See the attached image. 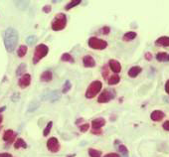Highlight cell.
<instances>
[{"label":"cell","mask_w":169,"mask_h":157,"mask_svg":"<svg viewBox=\"0 0 169 157\" xmlns=\"http://www.w3.org/2000/svg\"><path fill=\"white\" fill-rule=\"evenodd\" d=\"M52 80H53V73H52V71H50V70L43 72L41 74V76H40V81L43 82H51Z\"/></svg>","instance_id":"obj_15"},{"label":"cell","mask_w":169,"mask_h":157,"mask_svg":"<svg viewBox=\"0 0 169 157\" xmlns=\"http://www.w3.org/2000/svg\"><path fill=\"white\" fill-rule=\"evenodd\" d=\"M61 95H60V92L59 90H53V92H48L46 95H43L41 98L42 100H50L51 103H55L57 100H60Z\"/></svg>","instance_id":"obj_8"},{"label":"cell","mask_w":169,"mask_h":157,"mask_svg":"<svg viewBox=\"0 0 169 157\" xmlns=\"http://www.w3.org/2000/svg\"><path fill=\"white\" fill-rule=\"evenodd\" d=\"M81 121H83V118H80V119H78V120H76V124H77V125H78V124H79Z\"/></svg>","instance_id":"obj_45"},{"label":"cell","mask_w":169,"mask_h":157,"mask_svg":"<svg viewBox=\"0 0 169 157\" xmlns=\"http://www.w3.org/2000/svg\"><path fill=\"white\" fill-rule=\"evenodd\" d=\"M27 51H28L27 46H25V45H21L17 50V56L19 58H23L24 56L27 54Z\"/></svg>","instance_id":"obj_22"},{"label":"cell","mask_w":169,"mask_h":157,"mask_svg":"<svg viewBox=\"0 0 169 157\" xmlns=\"http://www.w3.org/2000/svg\"><path fill=\"white\" fill-rule=\"evenodd\" d=\"M101 87H103V82L101 81H93L90 84L86 90V97L87 98H93L95 97L99 92H101Z\"/></svg>","instance_id":"obj_4"},{"label":"cell","mask_w":169,"mask_h":157,"mask_svg":"<svg viewBox=\"0 0 169 157\" xmlns=\"http://www.w3.org/2000/svg\"><path fill=\"white\" fill-rule=\"evenodd\" d=\"M5 110H6V106H2V108H0V113H3Z\"/></svg>","instance_id":"obj_44"},{"label":"cell","mask_w":169,"mask_h":157,"mask_svg":"<svg viewBox=\"0 0 169 157\" xmlns=\"http://www.w3.org/2000/svg\"><path fill=\"white\" fill-rule=\"evenodd\" d=\"M163 129L166 130V131H169V120H166L164 123L162 124Z\"/></svg>","instance_id":"obj_39"},{"label":"cell","mask_w":169,"mask_h":157,"mask_svg":"<svg viewBox=\"0 0 169 157\" xmlns=\"http://www.w3.org/2000/svg\"><path fill=\"white\" fill-rule=\"evenodd\" d=\"M81 0H75V1H72V2H70L69 4H67L66 5V7H65V10H70V9H72V8H74L75 6H77V5H79L80 3H81Z\"/></svg>","instance_id":"obj_30"},{"label":"cell","mask_w":169,"mask_h":157,"mask_svg":"<svg viewBox=\"0 0 169 157\" xmlns=\"http://www.w3.org/2000/svg\"><path fill=\"white\" fill-rule=\"evenodd\" d=\"M37 42V37L35 35H31V36H28L27 38H26V43H27L29 46H31V45H34L35 43Z\"/></svg>","instance_id":"obj_31"},{"label":"cell","mask_w":169,"mask_h":157,"mask_svg":"<svg viewBox=\"0 0 169 157\" xmlns=\"http://www.w3.org/2000/svg\"><path fill=\"white\" fill-rule=\"evenodd\" d=\"M51 10H52V6H51V5H45V6L42 8V11L45 13H50Z\"/></svg>","instance_id":"obj_35"},{"label":"cell","mask_w":169,"mask_h":157,"mask_svg":"<svg viewBox=\"0 0 169 157\" xmlns=\"http://www.w3.org/2000/svg\"><path fill=\"white\" fill-rule=\"evenodd\" d=\"M103 77L104 79H108V77H109V70L106 69V66H104L103 69Z\"/></svg>","instance_id":"obj_36"},{"label":"cell","mask_w":169,"mask_h":157,"mask_svg":"<svg viewBox=\"0 0 169 157\" xmlns=\"http://www.w3.org/2000/svg\"><path fill=\"white\" fill-rule=\"evenodd\" d=\"M79 126H80V130H81V132H86V131H88V128H90V124H88V123L82 124V125H79Z\"/></svg>","instance_id":"obj_34"},{"label":"cell","mask_w":169,"mask_h":157,"mask_svg":"<svg viewBox=\"0 0 169 157\" xmlns=\"http://www.w3.org/2000/svg\"><path fill=\"white\" fill-rule=\"evenodd\" d=\"M145 59L146 60H148V61H150V60H151L152 59V55H151V53H146V54H145Z\"/></svg>","instance_id":"obj_42"},{"label":"cell","mask_w":169,"mask_h":157,"mask_svg":"<svg viewBox=\"0 0 169 157\" xmlns=\"http://www.w3.org/2000/svg\"><path fill=\"white\" fill-rule=\"evenodd\" d=\"M3 121V116L2 115H0V124H1V122Z\"/></svg>","instance_id":"obj_46"},{"label":"cell","mask_w":169,"mask_h":157,"mask_svg":"<svg viewBox=\"0 0 169 157\" xmlns=\"http://www.w3.org/2000/svg\"><path fill=\"white\" fill-rule=\"evenodd\" d=\"M167 57H168L167 53L160 52L156 55V60L159 61V62H165V61H167Z\"/></svg>","instance_id":"obj_28"},{"label":"cell","mask_w":169,"mask_h":157,"mask_svg":"<svg viewBox=\"0 0 169 157\" xmlns=\"http://www.w3.org/2000/svg\"><path fill=\"white\" fill-rule=\"evenodd\" d=\"M71 89H72V84H71V82H70L69 80H67V81L64 82L63 89H62V94H67V92H68Z\"/></svg>","instance_id":"obj_29"},{"label":"cell","mask_w":169,"mask_h":157,"mask_svg":"<svg viewBox=\"0 0 169 157\" xmlns=\"http://www.w3.org/2000/svg\"><path fill=\"white\" fill-rule=\"evenodd\" d=\"M88 153L90 157H101V151L95 149V148H90Z\"/></svg>","instance_id":"obj_25"},{"label":"cell","mask_w":169,"mask_h":157,"mask_svg":"<svg viewBox=\"0 0 169 157\" xmlns=\"http://www.w3.org/2000/svg\"><path fill=\"white\" fill-rule=\"evenodd\" d=\"M142 69L140 67H138V66H134V67L130 68L129 70L127 72V75L130 77V78H136L139 74L141 73Z\"/></svg>","instance_id":"obj_16"},{"label":"cell","mask_w":169,"mask_h":157,"mask_svg":"<svg viewBox=\"0 0 169 157\" xmlns=\"http://www.w3.org/2000/svg\"><path fill=\"white\" fill-rule=\"evenodd\" d=\"M83 65L86 68H93L96 66V61L92 56H85L83 58Z\"/></svg>","instance_id":"obj_13"},{"label":"cell","mask_w":169,"mask_h":157,"mask_svg":"<svg viewBox=\"0 0 169 157\" xmlns=\"http://www.w3.org/2000/svg\"><path fill=\"white\" fill-rule=\"evenodd\" d=\"M61 60L63 61V62H70V63L75 62V59L73 58V56L71 54H69V53H64L61 57Z\"/></svg>","instance_id":"obj_24"},{"label":"cell","mask_w":169,"mask_h":157,"mask_svg":"<svg viewBox=\"0 0 169 157\" xmlns=\"http://www.w3.org/2000/svg\"><path fill=\"white\" fill-rule=\"evenodd\" d=\"M52 125H53V122L52 121H49L47 123V125H46V127H45L44 131H43V135H44V136H47V135L50 133L51 128H52Z\"/></svg>","instance_id":"obj_32"},{"label":"cell","mask_w":169,"mask_h":157,"mask_svg":"<svg viewBox=\"0 0 169 157\" xmlns=\"http://www.w3.org/2000/svg\"><path fill=\"white\" fill-rule=\"evenodd\" d=\"M120 82V77L119 75H114L111 78H109L108 80V84L109 85H117Z\"/></svg>","instance_id":"obj_26"},{"label":"cell","mask_w":169,"mask_h":157,"mask_svg":"<svg viewBox=\"0 0 169 157\" xmlns=\"http://www.w3.org/2000/svg\"><path fill=\"white\" fill-rule=\"evenodd\" d=\"M31 75L30 74H24L23 76H21V78L18 80V86L21 89H26L27 87L30 86L31 84Z\"/></svg>","instance_id":"obj_9"},{"label":"cell","mask_w":169,"mask_h":157,"mask_svg":"<svg viewBox=\"0 0 169 157\" xmlns=\"http://www.w3.org/2000/svg\"><path fill=\"white\" fill-rule=\"evenodd\" d=\"M88 45L90 48L95 50H104L108 47V42L98 37H91L88 41Z\"/></svg>","instance_id":"obj_5"},{"label":"cell","mask_w":169,"mask_h":157,"mask_svg":"<svg viewBox=\"0 0 169 157\" xmlns=\"http://www.w3.org/2000/svg\"><path fill=\"white\" fill-rule=\"evenodd\" d=\"M26 68H27L26 64L25 63H21L20 65L18 66L17 70H16V76H17V77H21V75H23V74L25 73Z\"/></svg>","instance_id":"obj_23"},{"label":"cell","mask_w":169,"mask_h":157,"mask_svg":"<svg viewBox=\"0 0 169 157\" xmlns=\"http://www.w3.org/2000/svg\"><path fill=\"white\" fill-rule=\"evenodd\" d=\"M19 40L18 31L13 27H8L3 33V43L8 53H12L15 50Z\"/></svg>","instance_id":"obj_1"},{"label":"cell","mask_w":169,"mask_h":157,"mask_svg":"<svg viewBox=\"0 0 169 157\" xmlns=\"http://www.w3.org/2000/svg\"><path fill=\"white\" fill-rule=\"evenodd\" d=\"M165 92L169 95V80L166 82V84H165Z\"/></svg>","instance_id":"obj_43"},{"label":"cell","mask_w":169,"mask_h":157,"mask_svg":"<svg viewBox=\"0 0 169 157\" xmlns=\"http://www.w3.org/2000/svg\"><path fill=\"white\" fill-rule=\"evenodd\" d=\"M49 53V48H48L47 45L45 44H39L38 46L35 48L34 50V55H33V64L34 65H37L40 61H41L43 58H45Z\"/></svg>","instance_id":"obj_3"},{"label":"cell","mask_w":169,"mask_h":157,"mask_svg":"<svg viewBox=\"0 0 169 157\" xmlns=\"http://www.w3.org/2000/svg\"><path fill=\"white\" fill-rule=\"evenodd\" d=\"M114 97H115V90L112 89H106L100 95V97L98 98V102L100 103H106L111 102Z\"/></svg>","instance_id":"obj_6"},{"label":"cell","mask_w":169,"mask_h":157,"mask_svg":"<svg viewBox=\"0 0 169 157\" xmlns=\"http://www.w3.org/2000/svg\"><path fill=\"white\" fill-rule=\"evenodd\" d=\"M20 147L24 148V149H26V148L28 147L27 143L25 142V140H24L23 138H18V139L16 140L15 143H14V148H15V149H18V148H20Z\"/></svg>","instance_id":"obj_20"},{"label":"cell","mask_w":169,"mask_h":157,"mask_svg":"<svg viewBox=\"0 0 169 157\" xmlns=\"http://www.w3.org/2000/svg\"><path fill=\"white\" fill-rule=\"evenodd\" d=\"M104 157H120V156H119V154L111 152V153H108V154H106V155H104Z\"/></svg>","instance_id":"obj_40"},{"label":"cell","mask_w":169,"mask_h":157,"mask_svg":"<svg viewBox=\"0 0 169 157\" xmlns=\"http://www.w3.org/2000/svg\"><path fill=\"white\" fill-rule=\"evenodd\" d=\"M0 157H12V155L8 152H1L0 153Z\"/></svg>","instance_id":"obj_41"},{"label":"cell","mask_w":169,"mask_h":157,"mask_svg":"<svg viewBox=\"0 0 169 157\" xmlns=\"http://www.w3.org/2000/svg\"><path fill=\"white\" fill-rule=\"evenodd\" d=\"M39 108H40V102L33 100V102H31L29 103L28 108H27V113H34V111H36Z\"/></svg>","instance_id":"obj_19"},{"label":"cell","mask_w":169,"mask_h":157,"mask_svg":"<svg viewBox=\"0 0 169 157\" xmlns=\"http://www.w3.org/2000/svg\"><path fill=\"white\" fill-rule=\"evenodd\" d=\"M109 68H111V70L114 72L115 74H119L120 71H122V65L119 64V61L117 60H109Z\"/></svg>","instance_id":"obj_11"},{"label":"cell","mask_w":169,"mask_h":157,"mask_svg":"<svg viewBox=\"0 0 169 157\" xmlns=\"http://www.w3.org/2000/svg\"><path fill=\"white\" fill-rule=\"evenodd\" d=\"M16 137H17V132H15L14 130H12V129L5 130L3 136H2L3 140L4 141H6L7 143H13L15 141Z\"/></svg>","instance_id":"obj_10"},{"label":"cell","mask_w":169,"mask_h":157,"mask_svg":"<svg viewBox=\"0 0 169 157\" xmlns=\"http://www.w3.org/2000/svg\"><path fill=\"white\" fill-rule=\"evenodd\" d=\"M92 133L96 134V135H100V134H103V130H101V129H93L92 128Z\"/></svg>","instance_id":"obj_38"},{"label":"cell","mask_w":169,"mask_h":157,"mask_svg":"<svg viewBox=\"0 0 169 157\" xmlns=\"http://www.w3.org/2000/svg\"><path fill=\"white\" fill-rule=\"evenodd\" d=\"M164 118H165V114L161 110H154V111H152L151 114H150V118H151V120L156 121V122L161 121Z\"/></svg>","instance_id":"obj_12"},{"label":"cell","mask_w":169,"mask_h":157,"mask_svg":"<svg viewBox=\"0 0 169 157\" xmlns=\"http://www.w3.org/2000/svg\"><path fill=\"white\" fill-rule=\"evenodd\" d=\"M109 32H111V28L109 26H104L103 28L100 29V33L103 34V35H108V34H109Z\"/></svg>","instance_id":"obj_33"},{"label":"cell","mask_w":169,"mask_h":157,"mask_svg":"<svg viewBox=\"0 0 169 157\" xmlns=\"http://www.w3.org/2000/svg\"><path fill=\"white\" fill-rule=\"evenodd\" d=\"M29 4H30V2H29V1H24V0H22V1H16L15 2L16 7H17L18 9H21V10L27 9Z\"/></svg>","instance_id":"obj_21"},{"label":"cell","mask_w":169,"mask_h":157,"mask_svg":"<svg viewBox=\"0 0 169 157\" xmlns=\"http://www.w3.org/2000/svg\"><path fill=\"white\" fill-rule=\"evenodd\" d=\"M155 44L161 47H169V37L168 36L159 37V38L155 41Z\"/></svg>","instance_id":"obj_17"},{"label":"cell","mask_w":169,"mask_h":157,"mask_svg":"<svg viewBox=\"0 0 169 157\" xmlns=\"http://www.w3.org/2000/svg\"><path fill=\"white\" fill-rule=\"evenodd\" d=\"M106 125V119L103 118H99L92 121L93 129H101V127Z\"/></svg>","instance_id":"obj_14"},{"label":"cell","mask_w":169,"mask_h":157,"mask_svg":"<svg viewBox=\"0 0 169 157\" xmlns=\"http://www.w3.org/2000/svg\"><path fill=\"white\" fill-rule=\"evenodd\" d=\"M19 97H20L19 92H15V94L11 97V100H13V102H17V100H19Z\"/></svg>","instance_id":"obj_37"},{"label":"cell","mask_w":169,"mask_h":157,"mask_svg":"<svg viewBox=\"0 0 169 157\" xmlns=\"http://www.w3.org/2000/svg\"><path fill=\"white\" fill-rule=\"evenodd\" d=\"M67 26V16L64 13H59L55 16V18L52 21L51 28L54 31H62L66 28Z\"/></svg>","instance_id":"obj_2"},{"label":"cell","mask_w":169,"mask_h":157,"mask_svg":"<svg viewBox=\"0 0 169 157\" xmlns=\"http://www.w3.org/2000/svg\"><path fill=\"white\" fill-rule=\"evenodd\" d=\"M167 61H169V55H168V57H167Z\"/></svg>","instance_id":"obj_47"},{"label":"cell","mask_w":169,"mask_h":157,"mask_svg":"<svg viewBox=\"0 0 169 157\" xmlns=\"http://www.w3.org/2000/svg\"><path fill=\"white\" fill-rule=\"evenodd\" d=\"M136 36H137V34H136L135 32L130 31V32H127V33H125L124 35H123L122 40L125 42H130V41H132V40H134L136 38Z\"/></svg>","instance_id":"obj_18"},{"label":"cell","mask_w":169,"mask_h":157,"mask_svg":"<svg viewBox=\"0 0 169 157\" xmlns=\"http://www.w3.org/2000/svg\"><path fill=\"white\" fill-rule=\"evenodd\" d=\"M119 153L122 154L120 157H128V150L127 148V146H124L123 144H119Z\"/></svg>","instance_id":"obj_27"},{"label":"cell","mask_w":169,"mask_h":157,"mask_svg":"<svg viewBox=\"0 0 169 157\" xmlns=\"http://www.w3.org/2000/svg\"><path fill=\"white\" fill-rule=\"evenodd\" d=\"M47 148L50 152L56 153L60 149V142L57 137H50L47 141Z\"/></svg>","instance_id":"obj_7"}]
</instances>
